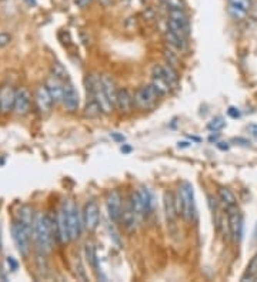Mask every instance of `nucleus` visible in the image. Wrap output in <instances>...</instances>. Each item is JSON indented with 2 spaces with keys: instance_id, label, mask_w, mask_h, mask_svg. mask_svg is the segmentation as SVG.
Here are the masks:
<instances>
[{
  "instance_id": "f257e3e1",
  "label": "nucleus",
  "mask_w": 257,
  "mask_h": 282,
  "mask_svg": "<svg viewBox=\"0 0 257 282\" xmlns=\"http://www.w3.org/2000/svg\"><path fill=\"white\" fill-rule=\"evenodd\" d=\"M33 238L36 248L40 254H50L53 249V221L49 215H39L34 218Z\"/></svg>"
},
{
  "instance_id": "f03ea898",
  "label": "nucleus",
  "mask_w": 257,
  "mask_h": 282,
  "mask_svg": "<svg viewBox=\"0 0 257 282\" xmlns=\"http://www.w3.org/2000/svg\"><path fill=\"white\" fill-rule=\"evenodd\" d=\"M176 205H177L179 215H182L187 223L194 218V190L189 181H183L179 187L176 194Z\"/></svg>"
},
{
  "instance_id": "7ed1b4c3",
  "label": "nucleus",
  "mask_w": 257,
  "mask_h": 282,
  "mask_svg": "<svg viewBox=\"0 0 257 282\" xmlns=\"http://www.w3.org/2000/svg\"><path fill=\"white\" fill-rule=\"evenodd\" d=\"M33 234V231L26 228L25 225H22L17 221H14L12 225V235L16 248L19 251V254L23 258H27L30 254V236Z\"/></svg>"
},
{
  "instance_id": "20e7f679",
  "label": "nucleus",
  "mask_w": 257,
  "mask_h": 282,
  "mask_svg": "<svg viewBox=\"0 0 257 282\" xmlns=\"http://www.w3.org/2000/svg\"><path fill=\"white\" fill-rule=\"evenodd\" d=\"M160 99V94L156 92V89L153 84L142 85L140 89L134 93V105L139 110H150L154 105L157 104V100Z\"/></svg>"
},
{
  "instance_id": "39448f33",
  "label": "nucleus",
  "mask_w": 257,
  "mask_h": 282,
  "mask_svg": "<svg viewBox=\"0 0 257 282\" xmlns=\"http://www.w3.org/2000/svg\"><path fill=\"white\" fill-rule=\"evenodd\" d=\"M65 212H66L67 224H69V231H70V238L72 241L79 240L80 234H82V228H83V214H80L77 205L72 201L65 205Z\"/></svg>"
},
{
  "instance_id": "423d86ee",
  "label": "nucleus",
  "mask_w": 257,
  "mask_h": 282,
  "mask_svg": "<svg viewBox=\"0 0 257 282\" xmlns=\"http://www.w3.org/2000/svg\"><path fill=\"white\" fill-rule=\"evenodd\" d=\"M106 208L107 214L113 224H119L122 221V212H123V198L117 190H112L106 196Z\"/></svg>"
},
{
  "instance_id": "0eeeda50",
  "label": "nucleus",
  "mask_w": 257,
  "mask_h": 282,
  "mask_svg": "<svg viewBox=\"0 0 257 282\" xmlns=\"http://www.w3.org/2000/svg\"><path fill=\"white\" fill-rule=\"evenodd\" d=\"M83 223H85L86 230L89 232H94L97 230L100 223V208L94 200L87 201L83 208Z\"/></svg>"
},
{
  "instance_id": "6e6552de",
  "label": "nucleus",
  "mask_w": 257,
  "mask_h": 282,
  "mask_svg": "<svg viewBox=\"0 0 257 282\" xmlns=\"http://www.w3.org/2000/svg\"><path fill=\"white\" fill-rule=\"evenodd\" d=\"M251 5H253V0H229L227 2V13L231 20L243 21L247 19Z\"/></svg>"
},
{
  "instance_id": "1a4fd4ad",
  "label": "nucleus",
  "mask_w": 257,
  "mask_h": 282,
  "mask_svg": "<svg viewBox=\"0 0 257 282\" xmlns=\"http://www.w3.org/2000/svg\"><path fill=\"white\" fill-rule=\"evenodd\" d=\"M227 225H229V231H230L231 238L239 243L243 235V218L239 211L238 205L227 208Z\"/></svg>"
},
{
  "instance_id": "9d476101",
  "label": "nucleus",
  "mask_w": 257,
  "mask_h": 282,
  "mask_svg": "<svg viewBox=\"0 0 257 282\" xmlns=\"http://www.w3.org/2000/svg\"><path fill=\"white\" fill-rule=\"evenodd\" d=\"M16 101V90L12 85H2L0 87V113L9 114L14 110Z\"/></svg>"
},
{
  "instance_id": "9b49d317",
  "label": "nucleus",
  "mask_w": 257,
  "mask_h": 282,
  "mask_svg": "<svg viewBox=\"0 0 257 282\" xmlns=\"http://www.w3.org/2000/svg\"><path fill=\"white\" fill-rule=\"evenodd\" d=\"M80 97L79 93L76 90V87L73 83L66 81L65 83V96H63V105L69 113H76L79 110Z\"/></svg>"
},
{
  "instance_id": "f8f14e48",
  "label": "nucleus",
  "mask_w": 257,
  "mask_h": 282,
  "mask_svg": "<svg viewBox=\"0 0 257 282\" xmlns=\"http://www.w3.org/2000/svg\"><path fill=\"white\" fill-rule=\"evenodd\" d=\"M30 105H32V96L27 89L20 87L19 90H16V101H14V113L17 116H26L30 112Z\"/></svg>"
},
{
  "instance_id": "ddd939ff",
  "label": "nucleus",
  "mask_w": 257,
  "mask_h": 282,
  "mask_svg": "<svg viewBox=\"0 0 257 282\" xmlns=\"http://www.w3.org/2000/svg\"><path fill=\"white\" fill-rule=\"evenodd\" d=\"M54 224H56V232H57L56 236H57V240L60 241V244H67L69 241H72L65 210H60L59 212H57L56 220H54Z\"/></svg>"
},
{
  "instance_id": "4468645a",
  "label": "nucleus",
  "mask_w": 257,
  "mask_h": 282,
  "mask_svg": "<svg viewBox=\"0 0 257 282\" xmlns=\"http://www.w3.org/2000/svg\"><path fill=\"white\" fill-rule=\"evenodd\" d=\"M133 105H134V96L129 89H119L117 92V100H116V109L119 110L122 114H129L132 113Z\"/></svg>"
},
{
  "instance_id": "2eb2a0df",
  "label": "nucleus",
  "mask_w": 257,
  "mask_h": 282,
  "mask_svg": "<svg viewBox=\"0 0 257 282\" xmlns=\"http://www.w3.org/2000/svg\"><path fill=\"white\" fill-rule=\"evenodd\" d=\"M163 207H165V215L167 223L174 224L179 216L177 205H176V196L170 192V191H166L163 194Z\"/></svg>"
},
{
  "instance_id": "dca6fc26",
  "label": "nucleus",
  "mask_w": 257,
  "mask_h": 282,
  "mask_svg": "<svg viewBox=\"0 0 257 282\" xmlns=\"http://www.w3.org/2000/svg\"><path fill=\"white\" fill-rule=\"evenodd\" d=\"M53 99L50 96V93L46 89V85H39L36 90V104L39 107V110L42 114H49L52 110Z\"/></svg>"
},
{
  "instance_id": "f3484780",
  "label": "nucleus",
  "mask_w": 257,
  "mask_h": 282,
  "mask_svg": "<svg viewBox=\"0 0 257 282\" xmlns=\"http://www.w3.org/2000/svg\"><path fill=\"white\" fill-rule=\"evenodd\" d=\"M45 85L50 93L54 103H63V96H65V83L63 81L56 79L54 76H50V77H47Z\"/></svg>"
},
{
  "instance_id": "a211bd4d",
  "label": "nucleus",
  "mask_w": 257,
  "mask_h": 282,
  "mask_svg": "<svg viewBox=\"0 0 257 282\" xmlns=\"http://www.w3.org/2000/svg\"><path fill=\"white\" fill-rule=\"evenodd\" d=\"M100 79H102L103 90H105L107 99L112 103L113 107L116 109V100H117V92H119V89L116 87L114 80H113L112 76H109V74H102Z\"/></svg>"
},
{
  "instance_id": "6ab92c4d",
  "label": "nucleus",
  "mask_w": 257,
  "mask_h": 282,
  "mask_svg": "<svg viewBox=\"0 0 257 282\" xmlns=\"http://www.w3.org/2000/svg\"><path fill=\"white\" fill-rule=\"evenodd\" d=\"M137 214L133 210L132 204L130 201L123 205V212H122V221L120 223L125 225V228L127 231H133L134 227H136V223H137Z\"/></svg>"
},
{
  "instance_id": "aec40b11",
  "label": "nucleus",
  "mask_w": 257,
  "mask_h": 282,
  "mask_svg": "<svg viewBox=\"0 0 257 282\" xmlns=\"http://www.w3.org/2000/svg\"><path fill=\"white\" fill-rule=\"evenodd\" d=\"M17 223H20L22 225H25L26 228L33 231L34 225V216H33V210L30 205H22L17 211Z\"/></svg>"
},
{
  "instance_id": "412c9836",
  "label": "nucleus",
  "mask_w": 257,
  "mask_h": 282,
  "mask_svg": "<svg viewBox=\"0 0 257 282\" xmlns=\"http://www.w3.org/2000/svg\"><path fill=\"white\" fill-rule=\"evenodd\" d=\"M166 43L171 47V50H176V52H185L187 49V40L179 37L177 34H174L171 30H167L165 33Z\"/></svg>"
},
{
  "instance_id": "4be33fe9",
  "label": "nucleus",
  "mask_w": 257,
  "mask_h": 282,
  "mask_svg": "<svg viewBox=\"0 0 257 282\" xmlns=\"http://www.w3.org/2000/svg\"><path fill=\"white\" fill-rule=\"evenodd\" d=\"M218 197H219V201L223 204V207L226 208V210L238 205L236 196L233 194V191L229 190V188H226V187H220V188H219Z\"/></svg>"
},
{
  "instance_id": "5701e85b",
  "label": "nucleus",
  "mask_w": 257,
  "mask_h": 282,
  "mask_svg": "<svg viewBox=\"0 0 257 282\" xmlns=\"http://www.w3.org/2000/svg\"><path fill=\"white\" fill-rule=\"evenodd\" d=\"M152 84L153 87L156 89V92L160 94V97H165L167 96L169 93L171 92V87L170 83L165 79V77H162V76H156V74H152Z\"/></svg>"
},
{
  "instance_id": "b1692460",
  "label": "nucleus",
  "mask_w": 257,
  "mask_h": 282,
  "mask_svg": "<svg viewBox=\"0 0 257 282\" xmlns=\"http://www.w3.org/2000/svg\"><path fill=\"white\" fill-rule=\"evenodd\" d=\"M85 256L86 261L89 263V265L92 267V269L97 274L99 272V258L96 254V248L92 243H86L85 245Z\"/></svg>"
},
{
  "instance_id": "393cba45",
  "label": "nucleus",
  "mask_w": 257,
  "mask_h": 282,
  "mask_svg": "<svg viewBox=\"0 0 257 282\" xmlns=\"http://www.w3.org/2000/svg\"><path fill=\"white\" fill-rule=\"evenodd\" d=\"M130 204H132L133 210H134V212L137 214L139 218H142V216L146 215V207H145V203H143V198H142V196H140V192L137 191H133L132 196H130Z\"/></svg>"
},
{
  "instance_id": "a878e982",
  "label": "nucleus",
  "mask_w": 257,
  "mask_h": 282,
  "mask_svg": "<svg viewBox=\"0 0 257 282\" xmlns=\"http://www.w3.org/2000/svg\"><path fill=\"white\" fill-rule=\"evenodd\" d=\"M100 114H103V112H102V107L97 103V100L89 97L85 107V116L89 118H97Z\"/></svg>"
},
{
  "instance_id": "bb28decb",
  "label": "nucleus",
  "mask_w": 257,
  "mask_h": 282,
  "mask_svg": "<svg viewBox=\"0 0 257 282\" xmlns=\"http://www.w3.org/2000/svg\"><path fill=\"white\" fill-rule=\"evenodd\" d=\"M247 279H257V252L254 256L251 258V261L247 265V269L244 272V275L242 276V281H247Z\"/></svg>"
},
{
  "instance_id": "cd10ccee",
  "label": "nucleus",
  "mask_w": 257,
  "mask_h": 282,
  "mask_svg": "<svg viewBox=\"0 0 257 282\" xmlns=\"http://www.w3.org/2000/svg\"><path fill=\"white\" fill-rule=\"evenodd\" d=\"M52 76H54L56 79H59L60 81H63V83L69 81V73H67L66 69L63 67V64H60V63H53Z\"/></svg>"
},
{
  "instance_id": "c85d7f7f",
  "label": "nucleus",
  "mask_w": 257,
  "mask_h": 282,
  "mask_svg": "<svg viewBox=\"0 0 257 282\" xmlns=\"http://www.w3.org/2000/svg\"><path fill=\"white\" fill-rule=\"evenodd\" d=\"M224 127H226V120H224L223 117H220V116L216 118H213L210 123L207 124V128H209L211 133L222 132Z\"/></svg>"
},
{
  "instance_id": "c756f323",
  "label": "nucleus",
  "mask_w": 257,
  "mask_h": 282,
  "mask_svg": "<svg viewBox=\"0 0 257 282\" xmlns=\"http://www.w3.org/2000/svg\"><path fill=\"white\" fill-rule=\"evenodd\" d=\"M169 10H185V2L183 0H167L165 3Z\"/></svg>"
},
{
  "instance_id": "7c9ffc66",
  "label": "nucleus",
  "mask_w": 257,
  "mask_h": 282,
  "mask_svg": "<svg viewBox=\"0 0 257 282\" xmlns=\"http://www.w3.org/2000/svg\"><path fill=\"white\" fill-rule=\"evenodd\" d=\"M165 57L167 64H170L171 67H176V64H177V56H176V53H173L171 50H166Z\"/></svg>"
},
{
  "instance_id": "2f4dec72",
  "label": "nucleus",
  "mask_w": 257,
  "mask_h": 282,
  "mask_svg": "<svg viewBox=\"0 0 257 282\" xmlns=\"http://www.w3.org/2000/svg\"><path fill=\"white\" fill-rule=\"evenodd\" d=\"M12 41V36L5 32H0V49L2 47H6L9 43Z\"/></svg>"
},
{
  "instance_id": "473e14b6",
  "label": "nucleus",
  "mask_w": 257,
  "mask_h": 282,
  "mask_svg": "<svg viewBox=\"0 0 257 282\" xmlns=\"http://www.w3.org/2000/svg\"><path fill=\"white\" fill-rule=\"evenodd\" d=\"M246 130H247V133L257 141V123H251V124H249L246 127Z\"/></svg>"
},
{
  "instance_id": "72a5a7b5",
  "label": "nucleus",
  "mask_w": 257,
  "mask_h": 282,
  "mask_svg": "<svg viewBox=\"0 0 257 282\" xmlns=\"http://www.w3.org/2000/svg\"><path fill=\"white\" fill-rule=\"evenodd\" d=\"M227 114H229L231 118H239V117H240V112H239V109H236V107H229V110H227Z\"/></svg>"
},
{
  "instance_id": "f704fd0d",
  "label": "nucleus",
  "mask_w": 257,
  "mask_h": 282,
  "mask_svg": "<svg viewBox=\"0 0 257 282\" xmlns=\"http://www.w3.org/2000/svg\"><path fill=\"white\" fill-rule=\"evenodd\" d=\"M7 265H10V268L9 269H12V271H16V269H17V263L14 261L12 256H9V258H7Z\"/></svg>"
},
{
  "instance_id": "c9c22d12",
  "label": "nucleus",
  "mask_w": 257,
  "mask_h": 282,
  "mask_svg": "<svg viewBox=\"0 0 257 282\" xmlns=\"http://www.w3.org/2000/svg\"><path fill=\"white\" fill-rule=\"evenodd\" d=\"M110 137H112L113 140H116V141H122V143L125 141V136H122V134H116V133H113Z\"/></svg>"
},
{
  "instance_id": "e433bc0d",
  "label": "nucleus",
  "mask_w": 257,
  "mask_h": 282,
  "mask_svg": "<svg viewBox=\"0 0 257 282\" xmlns=\"http://www.w3.org/2000/svg\"><path fill=\"white\" fill-rule=\"evenodd\" d=\"M218 148H220V150L223 151H227L229 150V145H227V143H218Z\"/></svg>"
},
{
  "instance_id": "4c0bfd02",
  "label": "nucleus",
  "mask_w": 257,
  "mask_h": 282,
  "mask_svg": "<svg viewBox=\"0 0 257 282\" xmlns=\"http://www.w3.org/2000/svg\"><path fill=\"white\" fill-rule=\"evenodd\" d=\"M130 150H132V148H130V147H127V145H123V147H122V153H129Z\"/></svg>"
},
{
  "instance_id": "58836bf2",
  "label": "nucleus",
  "mask_w": 257,
  "mask_h": 282,
  "mask_svg": "<svg viewBox=\"0 0 257 282\" xmlns=\"http://www.w3.org/2000/svg\"><path fill=\"white\" fill-rule=\"evenodd\" d=\"M0 249H2V230H0Z\"/></svg>"
},
{
  "instance_id": "ea45409f",
  "label": "nucleus",
  "mask_w": 257,
  "mask_h": 282,
  "mask_svg": "<svg viewBox=\"0 0 257 282\" xmlns=\"http://www.w3.org/2000/svg\"><path fill=\"white\" fill-rule=\"evenodd\" d=\"M159 2H160V3H166L167 0H159Z\"/></svg>"
}]
</instances>
